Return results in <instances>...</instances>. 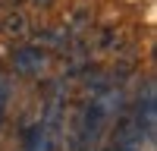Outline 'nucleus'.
Masks as SVG:
<instances>
[{"mask_svg":"<svg viewBox=\"0 0 157 151\" xmlns=\"http://www.w3.org/2000/svg\"><path fill=\"white\" fill-rule=\"evenodd\" d=\"M0 120H3V98H0Z\"/></svg>","mask_w":157,"mask_h":151,"instance_id":"obj_1","label":"nucleus"}]
</instances>
